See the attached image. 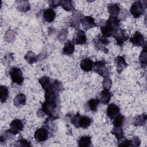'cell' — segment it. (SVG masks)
I'll return each instance as SVG.
<instances>
[{
    "label": "cell",
    "mask_w": 147,
    "mask_h": 147,
    "mask_svg": "<svg viewBox=\"0 0 147 147\" xmlns=\"http://www.w3.org/2000/svg\"><path fill=\"white\" fill-rule=\"evenodd\" d=\"M59 103L45 100L42 103L41 112L49 117L52 119H55L59 117Z\"/></svg>",
    "instance_id": "obj_1"
},
{
    "label": "cell",
    "mask_w": 147,
    "mask_h": 147,
    "mask_svg": "<svg viewBox=\"0 0 147 147\" xmlns=\"http://www.w3.org/2000/svg\"><path fill=\"white\" fill-rule=\"evenodd\" d=\"M70 122L76 128L86 129L91 125V119L87 116L76 113L70 118Z\"/></svg>",
    "instance_id": "obj_2"
},
{
    "label": "cell",
    "mask_w": 147,
    "mask_h": 147,
    "mask_svg": "<svg viewBox=\"0 0 147 147\" xmlns=\"http://www.w3.org/2000/svg\"><path fill=\"white\" fill-rule=\"evenodd\" d=\"M146 7V1H135L131 5L130 11L132 16L135 18L140 17L144 14Z\"/></svg>",
    "instance_id": "obj_3"
},
{
    "label": "cell",
    "mask_w": 147,
    "mask_h": 147,
    "mask_svg": "<svg viewBox=\"0 0 147 147\" xmlns=\"http://www.w3.org/2000/svg\"><path fill=\"white\" fill-rule=\"evenodd\" d=\"M100 27L101 33L103 36L105 37H109L112 36L114 31L117 29L111 22L109 19L106 21L102 20L100 22Z\"/></svg>",
    "instance_id": "obj_4"
},
{
    "label": "cell",
    "mask_w": 147,
    "mask_h": 147,
    "mask_svg": "<svg viewBox=\"0 0 147 147\" xmlns=\"http://www.w3.org/2000/svg\"><path fill=\"white\" fill-rule=\"evenodd\" d=\"M92 69L94 72L103 78L109 77L110 75L109 69L107 67L106 62L105 60H100L94 62Z\"/></svg>",
    "instance_id": "obj_5"
},
{
    "label": "cell",
    "mask_w": 147,
    "mask_h": 147,
    "mask_svg": "<svg viewBox=\"0 0 147 147\" xmlns=\"http://www.w3.org/2000/svg\"><path fill=\"white\" fill-rule=\"evenodd\" d=\"M92 43L97 50L102 51L105 53H108V49H107L106 46L109 44V41L106 37L102 35H98L94 38Z\"/></svg>",
    "instance_id": "obj_6"
},
{
    "label": "cell",
    "mask_w": 147,
    "mask_h": 147,
    "mask_svg": "<svg viewBox=\"0 0 147 147\" xmlns=\"http://www.w3.org/2000/svg\"><path fill=\"white\" fill-rule=\"evenodd\" d=\"M9 74L13 83L18 85H22L24 82V77L20 68L18 67H12L9 70Z\"/></svg>",
    "instance_id": "obj_7"
},
{
    "label": "cell",
    "mask_w": 147,
    "mask_h": 147,
    "mask_svg": "<svg viewBox=\"0 0 147 147\" xmlns=\"http://www.w3.org/2000/svg\"><path fill=\"white\" fill-rule=\"evenodd\" d=\"M112 36L115 39L117 44L120 47H122L124 42L128 40V37L126 36L125 31L120 28L116 29L114 31Z\"/></svg>",
    "instance_id": "obj_8"
},
{
    "label": "cell",
    "mask_w": 147,
    "mask_h": 147,
    "mask_svg": "<svg viewBox=\"0 0 147 147\" xmlns=\"http://www.w3.org/2000/svg\"><path fill=\"white\" fill-rule=\"evenodd\" d=\"M24 129L23 122L20 119H15L10 124V128L7 130L11 134L16 135L20 133Z\"/></svg>",
    "instance_id": "obj_9"
},
{
    "label": "cell",
    "mask_w": 147,
    "mask_h": 147,
    "mask_svg": "<svg viewBox=\"0 0 147 147\" xmlns=\"http://www.w3.org/2000/svg\"><path fill=\"white\" fill-rule=\"evenodd\" d=\"M49 137V132L47 126H44L38 129L34 134V139L38 142L45 141Z\"/></svg>",
    "instance_id": "obj_10"
},
{
    "label": "cell",
    "mask_w": 147,
    "mask_h": 147,
    "mask_svg": "<svg viewBox=\"0 0 147 147\" xmlns=\"http://www.w3.org/2000/svg\"><path fill=\"white\" fill-rule=\"evenodd\" d=\"M130 42L133 46L135 47H142L145 45V39L143 34L138 31L135 32L131 37L129 39Z\"/></svg>",
    "instance_id": "obj_11"
},
{
    "label": "cell",
    "mask_w": 147,
    "mask_h": 147,
    "mask_svg": "<svg viewBox=\"0 0 147 147\" xmlns=\"http://www.w3.org/2000/svg\"><path fill=\"white\" fill-rule=\"evenodd\" d=\"M72 42L76 45L85 44L87 42V37L84 31L80 29L77 30L74 34Z\"/></svg>",
    "instance_id": "obj_12"
},
{
    "label": "cell",
    "mask_w": 147,
    "mask_h": 147,
    "mask_svg": "<svg viewBox=\"0 0 147 147\" xmlns=\"http://www.w3.org/2000/svg\"><path fill=\"white\" fill-rule=\"evenodd\" d=\"M83 17V15L80 13V11L76 10L71 16L69 20V26L75 29L78 28Z\"/></svg>",
    "instance_id": "obj_13"
},
{
    "label": "cell",
    "mask_w": 147,
    "mask_h": 147,
    "mask_svg": "<svg viewBox=\"0 0 147 147\" xmlns=\"http://www.w3.org/2000/svg\"><path fill=\"white\" fill-rule=\"evenodd\" d=\"M82 26L85 30H89L95 26H97L95 22L94 18L91 16L83 17L81 20Z\"/></svg>",
    "instance_id": "obj_14"
},
{
    "label": "cell",
    "mask_w": 147,
    "mask_h": 147,
    "mask_svg": "<svg viewBox=\"0 0 147 147\" xmlns=\"http://www.w3.org/2000/svg\"><path fill=\"white\" fill-rule=\"evenodd\" d=\"M120 109L119 106L114 103H110L108 105L106 110L107 116L111 119H113L119 114Z\"/></svg>",
    "instance_id": "obj_15"
},
{
    "label": "cell",
    "mask_w": 147,
    "mask_h": 147,
    "mask_svg": "<svg viewBox=\"0 0 147 147\" xmlns=\"http://www.w3.org/2000/svg\"><path fill=\"white\" fill-rule=\"evenodd\" d=\"M114 62L116 65L117 71L118 74L122 72L127 66L125 58L123 56H118L116 57L114 59Z\"/></svg>",
    "instance_id": "obj_16"
},
{
    "label": "cell",
    "mask_w": 147,
    "mask_h": 147,
    "mask_svg": "<svg viewBox=\"0 0 147 147\" xmlns=\"http://www.w3.org/2000/svg\"><path fill=\"white\" fill-rule=\"evenodd\" d=\"M100 102L98 98L91 99L84 105V109L86 111H91L92 112H95L98 110V106Z\"/></svg>",
    "instance_id": "obj_17"
},
{
    "label": "cell",
    "mask_w": 147,
    "mask_h": 147,
    "mask_svg": "<svg viewBox=\"0 0 147 147\" xmlns=\"http://www.w3.org/2000/svg\"><path fill=\"white\" fill-rule=\"evenodd\" d=\"M93 65L94 63L92 60L88 57L82 59L80 64L81 69L85 72L91 71L93 69Z\"/></svg>",
    "instance_id": "obj_18"
},
{
    "label": "cell",
    "mask_w": 147,
    "mask_h": 147,
    "mask_svg": "<svg viewBox=\"0 0 147 147\" xmlns=\"http://www.w3.org/2000/svg\"><path fill=\"white\" fill-rule=\"evenodd\" d=\"M111 96H112V94L111 92L109 91V90H103L100 92L98 99L100 103L106 105L110 102Z\"/></svg>",
    "instance_id": "obj_19"
},
{
    "label": "cell",
    "mask_w": 147,
    "mask_h": 147,
    "mask_svg": "<svg viewBox=\"0 0 147 147\" xmlns=\"http://www.w3.org/2000/svg\"><path fill=\"white\" fill-rule=\"evenodd\" d=\"M56 18V13L52 8L45 9L43 11V18L48 22H52Z\"/></svg>",
    "instance_id": "obj_20"
},
{
    "label": "cell",
    "mask_w": 147,
    "mask_h": 147,
    "mask_svg": "<svg viewBox=\"0 0 147 147\" xmlns=\"http://www.w3.org/2000/svg\"><path fill=\"white\" fill-rule=\"evenodd\" d=\"M75 51V46L72 41L68 40L64 44L63 48V53L67 56L71 55Z\"/></svg>",
    "instance_id": "obj_21"
},
{
    "label": "cell",
    "mask_w": 147,
    "mask_h": 147,
    "mask_svg": "<svg viewBox=\"0 0 147 147\" xmlns=\"http://www.w3.org/2000/svg\"><path fill=\"white\" fill-rule=\"evenodd\" d=\"M107 10L110 16L117 17L120 12V6L118 3H110L107 6Z\"/></svg>",
    "instance_id": "obj_22"
},
{
    "label": "cell",
    "mask_w": 147,
    "mask_h": 147,
    "mask_svg": "<svg viewBox=\"0 0 147 147\" xmlns=\"http://www.w3.org/2000/svg\"><path fill=\"white\" fill-rule=\"evenodd\" d=\"M147 119L146 115L145 114L136 115L133 120V125L136 126H143L145 124Z\"/></svg>",
    "instance_id": "obj_23"
},
{
    "label": "cell",
    "mask_w": 147,
    "mask_h": 147,
    "mask_svg": "<svg viewBox=\"0 0 147 147\" xmlns=\"http://www.w3.org/2000/svg\"><path fill=\"white\" fill-rule=\"evenodd\" d=\"M26 103V97L23 94L17 95L13 100V104L15 106L21 107L24 106Z\"/></svg>",
    "instance_id": "obj_24"
},
{
    "label": "cell",
    "mask_w": 147,
    "mask_h": 147,
    "mask_svg": "<svg viewBox=\"0 0 147 147\" xmlns=\"http://www.w3.org/2000/svg\"><path fill=\"white\" fill-rule=\"evenodd\" d=\"M91 144V138L90 136H82L78 141V145L80 147H88Z\"/></svg>",
    "instance_id": "obj_25"
},
{
    "label": "cell",
    "mask_w": 147,
    "mask_h": 147,
    "mask_svg": "<svg viewBox=\"0 0 147 147\" xmlns=\"http://www.w3.org/2000/svg\"><path fill=\"white\" fill-rule=\"evenodd\" d=\"M60 6L66 11H72L74 10V2L69 0H63L60 2Z\"/></svg>",
    "instance_id": "obj_26"
},
{
    "label": "cell",
    "mask_w": 147,
    "mask_h": 147,
    "mask_svg": "<svg viewBox=\"0 0 147 147\" xmlns=\"http://www.w3.org/2000/svg\"><path fill=\"white\" fill-rule=\"evenodd\" d=\"M9 96V90L5 86H0V100L2 103L5 102Z\"/></svg>",
    "instance_id": "obj_27"
},
{
    "label": "cell",
    "mask_w": 147,
    "mask_h": 147,
    "mask_svg": "<svg viewBox=\"0 0 147 147\" xmlns=\"http://www.w3.org/2000/svg\"><path fill=\"white\" fill-rule=\"evenodd\" d=\"M25 59L28 63L32 64L37 61L38 57L33 52L28 51L25 56Z\"/></svg>",
    "instance_id": "obj_28"
},
{
    "label": "cell",
    "mask_w": 147,
    "mask_h": 147,
    "mask_svg": "<svg viewBox=\"0 0 147 147\" xmlns=\"http://www.w3.org/2000/svg\"><path fill=\"white\" fill-rule=\"evenodd\" d=\"M140 63L141 64L142 67H145L147 63V56H146V44L144 45V48L142 51L140 57H139Z\"/></svg>",
    "instance_id": "obj_29"
},
{
    "label": "cell",
    "mask_w": 147,
    "mask_h": 147,
    "mask_svg": "<svg viewBox=\"0 0 147 147\" xmlns=\"http://www.w3.org/2000/svg\"><path fill=\"white\" fill-rule=\"evenodd\" d=\"M125 117L121 114H118L114 119L113 124L114 126H121L122 127L125 122Z\"/></svg>",
    "instance_id": "obj_30"
},
{
    "label": "cell",
    "mask_w": 147,
    "mask_h": 147,
    "mask_svg": "<svg viewBox=\"0 0 147 147\" xmlns=\"http://www.w3.org/2000/svg\"><path fill=\"white\" fill-rule=\"evenodd\" d=\"M51 81V79L48 76H42L38 80L40 84L44 90L49 87Z\"/></svg>",
    "instance_id": "obj_31"
},
{
    "label": "cell",
    "mask_w": 147,
    "mask_h": 147,
    "mask_svg": "<svg viewBox=\"0 0 147 147\" xmlns=\"http://www.w3.org/2000/svg\"><path fill=\"white\" fill-rule=\"evenodd\" d=\"M111 133L115 136L117 140L123 137V131L121 126H114Z\"/></svg>",
    "instance_id": "obj_32"
},
{
    "label": "cell",
    "mask_w": 147,
    "mask_h": 147,
    "mask_svg": "<svg viewBox=\"0 0 147 147\" xmlns=\"http://www.w3.org/2000/svg\"><path fill=\"white\" fill-rule=\"evenodd\" d=\"M18 10L21 11H26L27 10H29L30 9V5L28 1H21L22 3H20V2L18 1Z\"/></svg>",
    "instance_id": "obj_33"
},
{
    "label": "cell",
    "mask_w": 147,
    "mask_h": 147,
    "mask_svg": "<svg viewBox=\"0 0 147 147\" xmlns=\"http://www.w3.org/2000/svg\"><path fill=\"white\" fill-rule=\"evenodd\" d=\"M118 146H130V141L126 138L122 137L120 139L118 140Z\"/></svg>",
    "instance_id": "obj_34"
},
{
    "label": "cell",
    "mask_w": 147,
    "mask_h": 147,
    "mask_svg": "<svg viewBox=\"0 0 147 147\" xmlns=\"http://www.w3.org/2000/svg\"><path fill=\"white\" fill-rule=\"evenodd\" d=\"M111 80L109 77L104 78V79L103 80V87L104 90H109L111 87Z\"/></svg>",
    "instance_id": "obj_35"
},
{
    "label": "cell",
    "mask_w": 147,
    "mask_h": 147,
    "mask_svg": "<svg viewBox=\"0 0 147 147\" xmlns=\"http://www.w3.org/2000/svg\"><path fill=\"white\" fill-rule=\"evenodd\" d=\"M17 145H16V146H31V144L30 142L29 141H28V140L24 139L22 138H20L17 140V141H16Z\"/></svg>",
    "instance_id": "obj_36"
},
{
    "label": "cell",
    "mask_w": 147,
    "mask_h": 147,
    "mask_svg": "<svg viewBox=\"0 0 147 147\" xmlns=\"http://www.w3.org/2000/svg\"><path fill=\"white\" fill-rule=\"evenodd\" d=\"M130 141L131 146H140L141 144V141L138 137H134Z\"/></svg>",
    "instance_id": "obj_37"
},
{
    "label": "cell",
    "mask_w": 147,
    "mask_h": 147,
    "mask_svg": "<svg viewBox=\"0 0 147 147\" xmlns=\"http://www.w3.org/2000/svg\"><path fill=\"white\" fill-rule=\"evenodd\" d=\"M60 2H61V1H56V0L49 1V6L51 7H52V9L56 8L57 6L60 5Z\"/></svg>",
    "instance_id": "obj_38"
}]
</instances>
